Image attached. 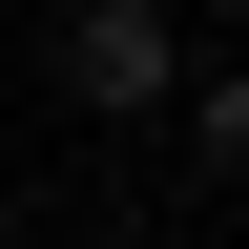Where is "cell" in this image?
<instances>
[{"label":"cell","mask_w":249,"mask_h":249,"mask_svg":"<svg viewBox=\"0 0 249 249\" xmlns=\"http://www.w3.org/2000/svg\"><path fill=\"white\" fill-rule=\"evenodd\" d=\"M62 83H83V104H166V83H187V42L145 21V0H83V21H62Z\"/></svg>","instance_id":"cell-1"}]
</instances>
